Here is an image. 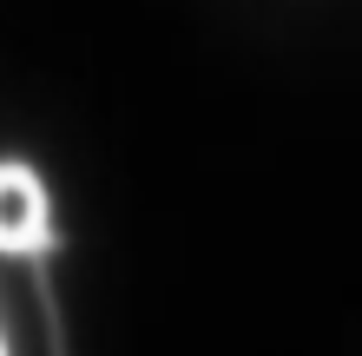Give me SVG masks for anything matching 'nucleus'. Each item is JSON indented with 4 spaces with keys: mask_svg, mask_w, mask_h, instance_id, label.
<instances>
[{
    "mask_svg": "<svg viewBox=\"0 0 362 356\" xmlns=\"http://www.w3.org/2000/svg\"><path fill=\"white\" fill-rule=\"evenodd\" d=\"M59 218L53 192L27 159H0V258H53Z\"/></svg>",
    "mask_w": 362,
    "mask_h": 356,
    "instance_id": "f257e3e1",
    "label": "nucleus"
},
{
    "mask_svg": "<svg viewBox=\"0 0 362 356\" xmlns=\"http://www.w3.org/2000/svg\"><path fill=\"white\" fill-rule=\"evenodd\" d=\"M0 356H13V323H7V304H0Z\"/></svg>",
    "mask_w": 362,
    "mask_h": 356,
    "instance_id": "f03ea898",
    "label": "nucleus"
}]
</instances>
